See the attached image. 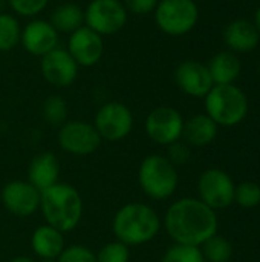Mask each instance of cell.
Wrapping results in <instances>:
<instances>
[{"label": "cell", "instance_id": "cell-9", "mask_svg": "<svg viewBox=\"0 0 260 262\" xmlns=\"http://www.w3.org/2000/svg\"><path fill=\"white\" fill-rule=\"evenodd\" d=\"M129 18L123 0H90L84 8V25L101 37L120 32Z\"/></svg>", "mask_w": 260, "mask_h": 262}, {"label": "cell", "instance_id": "cell-24", "mask_svg": "<svg viewBox=\"0 0 260 262\" xmlns=\"http://www.w3.org/2000/svg\"><path fill=\"white\" fill-rule=\"evenodd\" d=\"M67 103L61 95H49L41 106L43 118L48 124L60 127L63 123L67 121Z\"/></svg>", "mask_w": 260, "mask_h": 262}, {"label": "cell", "instance_id": "cell-33", "mask_svg": "<svg viewBox=\"0 0 260 262\" xmlns=\"http://www.w3.org/2000/svg\"><path fill=\"white\" fill-rule=\"evenodd\" d=\"M254 25H256V28H257V31H259L260 34V6L256 9V14H254V21H253Z\"/></svg>", "mask_w": 260, "mask_h": 262}, {"label": "cell", "instance_id": "cell-7", "mask_svg": "<svg viewBox=\"0 0 260 262\" xmlns=\"http://www.w3.org/2000/svg\"><path fill=\"white\" fill-rule=\"evenodd\" d=\"M133 123V114L127 104L121 101H107L100 106L92 124L103 141L118 143L130 135Z\"/></svg>", "mask_w": 260, "mask_h": 262}, {"label": "cell", "instance_id": "cell-4", "mask_svg": "<svg viewBox=\"0 0 260 262\" xmlns=\"http://www.w3.org/2000/svg\"><path fill=\"white\" fill-rule=\"evenodd\" d=\"M138 184L147 198L166 201L172 198L178 189V167H175L166 155H147L138 167Z\"/></svg>", "mask_w": 260, "mask_h": 262}, {"label": "cell", "instance_id": "cell-17", "mask_svg": "<svg viewBox=\"0 0 260 262\" xmlns=\"http://www.w3.org/2000/svg\"><path fill=\"white\" fill-rule=\"evenodd\" d=\"M222 38L228 51L234 54H248L259 46L260 34L251 20L234 18L225 26Z\"/></svg>", "mask_w": 260, "mask_h": 262}, {"label": "cell", "instance_id": "cell-14", "mask_svg": "<svg viewBox=\"0 0 260 262\" xmlns=\"http://www.w3.org/2000/svg\"><path fill=\"white\" fill-rule=\"evenodd\" d=\"M67 52L78 66L92 68L104 55V37L83 25L67 37Z\"/></svg>", "mask_w": 260, "mask_h": 262}, {"label": "cell", "instance_id": "cell-18", "mask_svg": "<svg viewBox=\"0 0 260 262\" xmlns=\"http://www.w3.org/2000/svg\"><path fill=\"white\" fill-rule=\"evenodd\" d=\"M60 178V161L52 152L37 154L28 167V180L40 193L57 184Z\"/></svg>", "mask_w": 260, "mask_h": 262}, {"label": "cell", "instance_id": "cell-31", "mask_svg": "<svg viewBox=\"0 0 260 262\" xmlns=\"http://www.w3.org/2000/svg\"><path fill=\"white\" fill-rule=\"evenodd\" d=\"M167 160L175 166H184L188 163L190 157H192V150H190V146L187 143H182L181 140L167 146Z\"/></svg>", "mask_w": 260, "mask_h": 262}, {"label": "cell", "instance_id": "cell-23", "mask_svg": "<svg viewBox=\"0 0 260 262\" xmlns=\"http://www.w3.org/2000/svg\"><path fill=\"white\" fill-rule=\"evenodd\" d=\"M21 25L11 12H0V52H9L20 45Z\"/></svg>", "mask_w": 260, "mask_h": 262}, {"label": "cell", "instance_id": "cell-8", "mask_svg": "<svg viewBox=\"0 0 260 262\" xmlns=\"http://www.w3.org/2000/svg\"><path fill=\"white\" fill-rule=\"evenodd\" d=\"M57 143L60 149L69 155L89 157L100 149L103 140L92 123L83 120H70L58 127Z\"/></svg>", "mask_w": 260, "mask_h": 262}, {"label": "cell", "instance_id": "cell-37", "mask_svg": "<svg viewBox=\"0 0 260 262\" xmlns=\"http://www.w3.org/2000/svg\"><path fill=\"white\" fill-rule=\"evenodd\" d=\"M227 2H238V0H227Z\"/></svg>", "mask_w": 260, "mask_h": 262}, {"label": "cell", "instance_id": "cell-26", "mask_svg": "<svg viewBox=\"0 0 260 262\" xmlns=\"http://www.w3.org/2000/svg\"><path fill=\"white\" fill-rule=\"evenodd\" d=\"M161 262H205V258L201 247L173 243V246L164 252Z\"/></svg>", "mask_w": 260, "mask_h": 262}, {"label": "cell", "instance_id": "cell-25", "mask_svg": "<svg viewBox=\"0 0 260 262\" xmlns=\"http://www.w3.org/2000/svg\"><path fill=\"white\" fill-rule=\"evenodd\" d=\"M201 247L205 262H228L233 255L231 244L224 236H219L218 233L210 239H207Z\"/></svg>", "mask_w": 260, "mask_h": 262}, {"label": "cell", "instance_id": "cell-38", "mask_svg": "<svg viewBox=\"0 0 260 262\" xmlns=\"http://www.w3.org/2000/svg\"><path fill=\"white\" fill-rule=\"evenodd\" d=\"M259 75H260V64H259Z\"/></svg>", "mask_w": 260, "mask_h": 262}, {"label": "cell", "instance_id": "cell-1", "mask_svg": "<svg viewBox=\"0 0 260 262\" xmlns=\"http://www.w3.org/2000/svg\"><path fill=\"white\" fill-rule=\"evenodd\" d=\"M162 226L175 244L201 247L218 233V216L198 198H181L172 203Z\"/></svg>", "mask_w": 260, "mask_h": 262}, {"label": "cell", "instance_id": "cell-13", "mask_svg": "<svg viewBox=\"0 0 260 262\" xmlns=\"http://www.w3.org/2000/svg\"><path fill=\"white\" fill-rule=\"evenodd\" d=\"M40 71L43 78L54 88H69L75 83L78 77L80 66L70 57L67 49L57 46L51 52L41 57Z\"/></svg>", "mask_w": 260, "mask_h": 262}, {"label": "cell", "instance_id": "cell-22", "mask_svg": "<svg viewBox=\"0 0 260 262\" xmlns=\"http://www.w3.org/2000/svg\"><path fill=\"white\" fill-rule=\"evenodd\" d=\"M51 25L58 34H72L84 25V9L77 3H60L51 11Z\"/></svg>", "mask_w": 260, "mask_h": 262}, {"label": "cell", "instance_id": "cell-16", "mask_svg": "<svg viewBox=\"0 0 260 262\" xmlns=\"http://www.w3.org/2000/svg\"><path fill=\"white\" fill-rule=\"evenodd\" d=\"M176 86L190 97L204 98L215 86L207 64L198 60H184L175 69Z\"/></svg>", "mask_w": 260, "mask_h": 262}, {"label": "cell", "instance_id": "cell-20", "mask_svg": "<svg viewBox=\"0 0 260 262\" xmlns=\"http://www.w3.org/2000/svg\"><path fill=\"white\" fill-rule=\"evenodd\" d=\"M218 127L219 126L207 114H198L184 123L182 138L188 146L204 147L215 141Z\"/></svg>", "mask_w": 260, "mask_h": 262}, {"label": "cell", "instance_id": "cell-28", "mask_svg": "<svg viewBox=\"0 0 260 262\" xmlns=\"http://www.w3.org/2000/svg\"><path fill=\"white\" fill-rule=\"evenodd\" d=\"M95 255H97V262H129L130 247L115 239L104 244Z\"/></svg>", "mask_w": 260, "mask_h": 262}, {"label": "cell", "instance_id": "cell-11", "mask_svg": "<svg viewBox=\"0 0 260 262\" xmlns=\"http://www.w3.org/2000/svg\"><path fill=\"white\" fill-rule=\"evenodd\" d=\"M234 183L221 169H208L201 173L198 181L199 200L213 210L227 209L234 203Z\"/></svg>", "mask_w": 260, "mask_h": 262}, {"label": "cell", "instance_id": "cell-30", "mask_svg": "<svg viewBox=\"0 0 260 262\" xmlns=\"http://www.w3.org/2000/svg\"><path fill=\"white\" fill-rule=\"evenodd\" d=\"M57 262H97V255L87 246L72 244L64 247Z\"/></svg>", "mask_w": 260, "mask_h": 262}, {"label": "cell", "instance_id": "cell-29", "mask_svg": "<svg viewBox=\"0 0 260 262\" xmlns=\"http://www.w3.org/2000/svg\"><path fill=\"white\" fill-rule=\"evenodd\" d=\"M8 8L14 11L15 15L35 18L40 15L49 5V0H6Z\"/></svg>", "mask_w": 260, "mask_h": 262}, {"label": "cell", "instance_id": "cell-3", "mask_svg": "<svg viewBox=\"0 0 260 262\" xmlns=\"http://www.w3.org/2000/svg\"><path fill=\"white\" fill-rule=\"evenodd\" d=\"M83 198L75 186L57 183L40 193V212L44 223L63 233L75 230L83 218Z\"/></svg>", "mask_w": 260, "mask_h": 262}, {"label": "cell", "instance_id": "cell-19", "mask_svg": "<svg viewBox=\"0 0 260 262\" xmlns=\"http://www.w3.org/2000/svg\"><path fill=\"white\" fill-rule=\"evenodd\" d=\"M66 247L64 233L49 224L38 226L31 235L32 253L41 259H57Z\"/></svg>", "mask_w": 260, "mask_h": 262}, {"label": "cell", "instance_id": "cell-12", "mask_svg": "<svg viewBox=\"0 0 260 262\" xmlns=\"http://www.w3.org/2000/svg\"><path fill=\"white\" fill-rule=\"evenodd\" d=\"M3 207L17 218H31L40 210V192L25 180L6 183L0 192Z\"/></svg>", "mask_w": 260, "mask_h": 262}, {"label": "cell", "instance_id": "cell-35", "mask_svg": "<svg viewBox=\"0 0 260 262\" xmlns=\"http://www.w3.org/2000/svg\"><path fill=\"white\" fill-rule=\"evenodd\" d=\"M8 8V2L6 0H0V12H6L5 9Z\"/></svg>", "mask_w": 260, "mask_h": 262}, {"label": "cell", "instance_id": "cell-21", "mask_svg": "<svg viewBox=\"0 0 260 262\" xmlns=\"http://www.w3.org/2000/svg\"><path fill=\"white\" fill-rule=\"evenodd\" d=\"M207 68L215 84H234L242 72V63L238 54L231 51H221L213 55Z\"/></svg>", "mask_w": 260, "mask_h": 262}, {"label": "cell", "instance_id": "cell-2", "mask_svg": "<svg viewBox=\"0 0 260 262\" xmlns=\"http://www.w3.org/2000/svg\"><path fill=\"white\" fill-rule=\"evenodd\" d=\"M161 226L158 212L146 203H127L116 210L112 220L113 236L127 247H138L153 241Z\"/></svg>", "mask_w": 260, "mask_h": 262}, {"label": "cell", "instance_id": "cell-15", "mask_svg": "<svg viewBox=\"0 0 260 262\" xmlns=\"http://www.w3.org/2000/svg\"><path fill=\"white\" fill-rule=\"evenodd\" d=\"M20 45L28 54L41 58L43 55L60 46V34L49 20L35 17L31 18L25 26H21Z\"/></svg>", "mask_w": 260, "mask_h": 262}, {"label": "cell", "instance_id": "cell-5", "mask_svg": "<svg viewBox=\"0 0 260 262\" xmlns=\"http://www.w3.org/2000/svg\"><path fill=\"white\" fill-rule=\"evenodd\" d=\"M204 100L205 114L218 126H236L248 114V98L236 84H215Z\"/></svg>", "mask_w": 260, "mask_h": 262}, {"label": "cell", "instance_id": "cell-32", "mask_svg": "<svg viewBox=\"0 0 260 262\" xmlns=\"http://www.w3.org/2000/svg\"><path fill=\"white\" fill-rule=\"evenodd\" d=\"M159 0H123L129 14L133 15H147L153 14Z\"/></svg>", "mask_w": 260, "mask_h": 262}, {"label": "cell", "instance_id": "cell-34", "mask_svg": "<svg viewBox=\"0 0 260 262\" xmlns=\"http://www.w3.org/2000/svg\"><path fill=\"white\" fill-rule=\"evenodd\" d=\"M9 262H35L32 258H29V256H17V258H14V259H11Z\"/></svg>", "mask_w": 260, "mask_h": 262}, {"label": "cell", "instance_id": "cell-36", "mask_svg": "<svg viewBox=\"0 0 260 262\" xmlns=\"http://www.w3.org/2000/svg\"><path fill=\"white\" fill-rule=\"evenodd\" d=\"M40 262H57V259H41Z\"/></svg>", "mask_w": 260, "mask_h": 262}, {"label": "cell", "instance_id": "cell-6", "mask_svg": "<svg viewBox=\"0 0 260 262\" xmlns=\"http://www.w3.org/2000/svg\"><path fill=\"white\" fill-rule=\"evenodd\" d=\"M153 17L159 31L170 37H182L198 25L199 8L195 0H159Z\"/></svg>", "mask_w": 260, "mask_h": 262}, {"label": "cell", "instance_id": "cell-10", "mask_svg": "<svg viewBox=\"0 0 260 262\" xmlns=\"http://www.w3.org/2000/svg\"><path fill=\"white\" fill-rule=\"evenodd\" d=\"M184 123L178 109L172 106H158L146 117L144 130L155 144L170 146L182 138Z\"/></svg>", "mask_w": 260, "mask_h": 262}, {"label": "cell", "instance_id": "cell-27", "mask_svg": "<svg viewBox=\"0 0 260 262\" xmlns=\"http://www.w3.org/2000/svg\"><path fill=\"white\" fill-rule=\"evenodd\" d=\"M234 203L244 209H253L260 204V186L253 181L241 183L234 187Z\"/></svg>", "mask_w": 260, "mask_h": 262}]
</instances>
